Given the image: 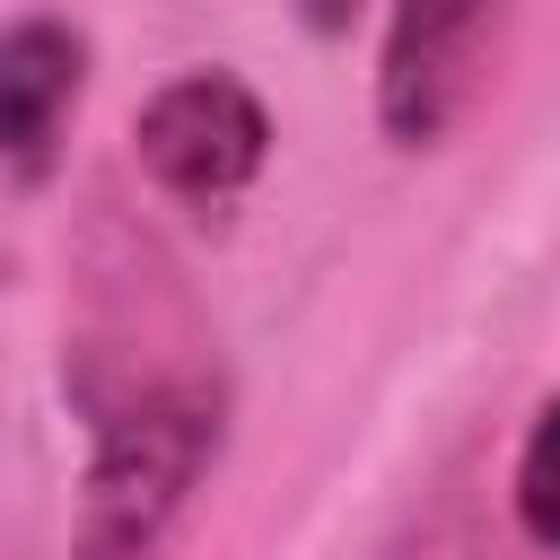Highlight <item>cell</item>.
I'll return each instance as SVG.
<instances>
[{"label":"cell","mask_w":560,"mask_h":560,"mask_svg":"<svg viewBox=\"0 0 560 560\" xmlns=\"http://www.w3.org/2000/svg\"><path fill=\"white\" fill-rule=\"evenodd\" d=\"M79 394H88V481L70 560H158L219 455V385L131 376Z\"/></svg>","instance_id":"obj_1"},{"label":"cell","mask_w":560,"mask_h":560,"mask_svg":"<svg viewBox=\"0 0 560 560\" xmlns=\"http://www.w3.org/2000/svg\"><path fill=\"white\" fill-rule=\"evenodd\" d=\"M131 149L140 175L192 210L236 201L262 158H271V114L236 70H175L166 88H149V105L131 114Z\"/></svg>","instance_id":"obj_2"},{"label":"cell","mask_w":560,"mask_h":560,"mask_svg":"<svg viewBox=\"0 0 560 560\" xmlns=\"http://www.w3.org/2000/svg\"><path fill=\"white\" fill-rule=\"evenodd\" d=\"M499 18L508 0H394L385 52H376V131L394 149H438L464 122L490 70Z\"/></svg>","instance_id":"obj_3"},{"label":"cell","mask_w":560,"mask_h":560,"mask_svg":"<svg viewBox=\"0 0 560 560\" xmlns=\"http://www.w3.org/2000/svg\"><path fill=\"white\" fill-rule=\"evenodd\" d=\"M88 96V35L61 18L0 26V166L18 184H44L61 166L70 114Z\"/></svg>","instance_id":"obj_4"},{"label":"cell","mask_w":560,"mask_h":560,"mask_svg":"<svg viewBox=\"0 0 560 560\" xmlns=\"http://www.w3.org/2000/svg\"><path fill=\"white\" fill-rule=\"evenodd\" d=\"M350 9H359V0H298V18H306L315 35H341V26H350Z\"/></svg>","instance_id":"obj_6"},{"label":"cell","mask_w":560,"mask_h":560,"mask_svg":"<svg viewBox=\"0 0 560 560\" xmlns=\"http://www.w3.org/2000/svg\"><path fill=\"white\" fill-rule=\"evenodd\" d=\"M516 525L560 560V402H542V420L525 429V455H516Z\"/></svg>","instance_id":"obj_5"}]
</instances>
